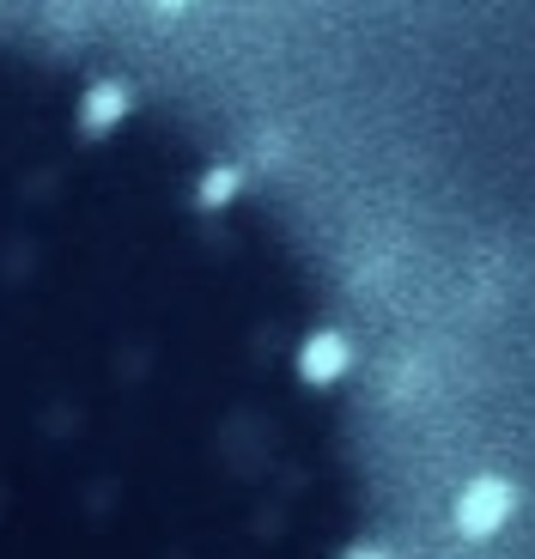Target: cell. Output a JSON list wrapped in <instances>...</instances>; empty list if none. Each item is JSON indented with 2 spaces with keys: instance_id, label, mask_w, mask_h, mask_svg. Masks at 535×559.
Returning a JSON list of instances; mask_svg holds the SVG:
<instances>
[{
  "instance_id": "cell-1",
  "label": "cell",
  "mask_w": 535,
  "mask_h": 559,
  "mask_svg": "<svg viewBox=\"0 0 535 559\" xmlns=\"http://www.w3.org/2000/svg\"><path fill=\"white\" fill-rule=\"evenodd\" d=\"M0 559H390L347 317L213 134L0 19Z\"/></svg>"
}]
</instances>
